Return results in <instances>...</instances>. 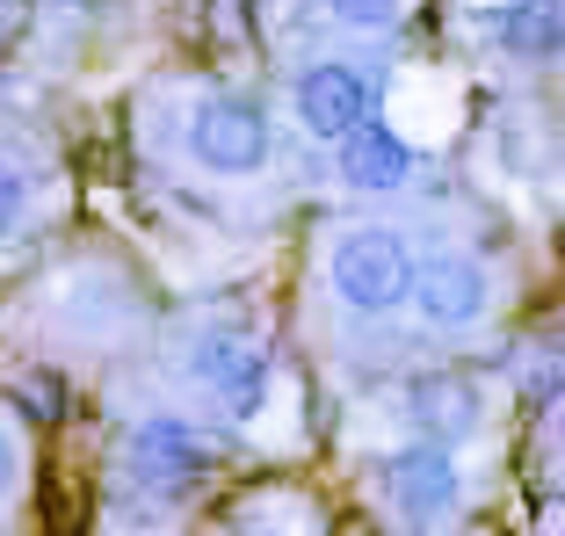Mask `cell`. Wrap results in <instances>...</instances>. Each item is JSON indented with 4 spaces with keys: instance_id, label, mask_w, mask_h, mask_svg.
Instances as JSON below:
<instances>
[{
    "instance_id": "10",
    "label": "cell",
    "mask_w": 565,
    "mask_h": 536,
    "mask_svg": "<svg viewBox=\"0 0 565 536\" xmlns=\"http://www.w3.org/2000/svg\"><path fill=\"white\" fill-rule=\"evenodd\" d=\"M479 30L508 66H565V0H500Z\"/></svg>"
},
{
    "instance_id": "9",
    "label": "cell",
    "mask_w": 565,
    "mask_h": 536,
    "mask_svg": "<svg viewBox=\"0 0 565 536\" xmlns=\"http://www.w3.org/2000/svg\"><path fill=\"white\" fill-rule=\"evenodd\" d=\"M406 420H414L420 442L457 450V442H471L486 428V392L471 377H457V369H428V377L406 385Z\"/></svg>"
},
{
    "instance_id": "12",
    "label": "cell",
    "mask_w": 565,
    "mask_h": 536,
    "mask_svg": "<svg viewBox=\"0 0 565 536\" xmlns=\"http://www.w3.org/2000/svg\"><path fill=\"white\" fill-rule=\"evenodd\" d=\"M22 218H30V174H22L15 160L0 152V247L22 233Z\"/></svg>"
},
{
    "instance_id": "6",
    "label": "cell",
    "mask_w": 565,
    "mask_h": 536,
    "mask_svg": "<svg viewBox=\"0 0 565 536\" xmlns=\"http://www.w3.org/2000/svg\"><path fill=\"white\" fill-rule=\"evenodd\" d=\"M406 304L420 312L428 334H479L500 304V283L471 247H435V254H414V298Z\"/></svg>"
},
{
    "instance_id": "4",
    "label": "cell",
    "mask_w": 565,
    "mask_h": 536,
    "mask_svg": "<svg viewBox=\"0 0 565 536\" xmlns=\"http://www.w3.org/2000/svg\"><path fill=\"white\" fill-rule=\"evenodd\" d=\"M189 160H196L211 182H254V174L276 160V124L254 95H233V87H217L189 109V131H182Z\"/></svg>"
},
{
    "instance_id": "2",
    "label": "cell",
    "mask_w": 565,
    "mask_h": 536,
    "mask_svg": "<svg viewBox=\"0 0 565 536\" xmlns=\"http://www.w3.org/2000/svg\"><path fill=\"white\" fill-rule=\"evenodd\" d=\"M327 290L355 319H392L414 298V239L399 225H349L327 247Z\"/></svg>"
},
{
    "instance_id": "5",
    "label": "cell",
    "mask_w": 565,
    "mask_h": 536,
    "mask_svg": "<svg viewBox=\"0 0 565 536\" xmlns=\"http://www.w3.org/2000/svg\"><path fill=\"white\" fill-rule=\"evenodd\" d=\"M117 457H124V479H131L138 493H152V501H189L217 464L211 436L182 414H146L131 436H124Z\"/></svg>"
},
{
    "instance_id": "3",
    "label": "cell",
    "mask_w": 565,
    "mask_h": 536,
    "mask_svg": "<svg viewBox=\"0 0 565 536\" xmlns=\"http://www.w3.org/2000/svg\"><path fill=\"white\" fill-rule=\"evenodd\" d=\"M370 486H377V507H384L392 529L435 536L443 522H457V507H465V464H457V450L414 436V442H399V450L377 457Z\"/></svg>"
},
{
    "instance_id": "13",
    "label": "cell",
    "mask_w": 565,
    "mask_h": 536,
    "mask_svg": "<svg viewBox=\"0 0 565 536\" xmlns=\"http://www.w3.org/2000/svg\"><path fill=\"white\" fill-rule=\"evenodd\" d=\"M22 471H30V457H22V436H15V420H0V507L22 493Z\"/></svg>"
},
{
    "instance_id": "14",
    "label": "cell",
    "mask_w": 565,
    "mask_h": 536,
    "mask_svg": "<svg viewBox=\"0 0 565 536\" xmlns=\"http://www.w3.org/2000/svg\"><path fill=\"white\" fill-rule=\"evenodd\" d=\"M544 457H551V471L565 479V406L551 414V436H544Z\"/></svg>"
},
{
    "instance_id": "1",
    "label": "cell",
    "mask_w": 565,
    "mask_h": 536,
    "mask_svg": "<svg viewBox=\"0 0 565 536\" xmlns=\"http://www.w3.org/2000/svg\"><path fill=\"white\" fill-rule=\"evenodd\" d=\"M182 377L196 385V399L211 406L217 420H262L268 392H276V355H268V341L254 334L247 319L217 312V319H196L182 341Z\"/></svg>"
},
{
    "instance_id": "8",
    "label": "cell",
    "mask_w": 565,
    "mask_h": 536,
    "mask_svg": "<svg viewBox=\"0 0 565 536\" xmlns=\"http://www.w3.org/2000/svg\"><path fill=\"white\" fill-rule=\"evenodd\" d=\"M333 168H341V189H355V196H399V189H414L420 152L384 117H370L363 131H349L333 146Z\"/></svg>"
},
{
    "instance_id": "7",
    "label": "cell",
    "mask_w": 565,
    "mask_h": 536,
    "mask_svg": "<svg viewBox=\"0 0 565 536\" xmlns=\"http://www.w3.org/2000/svg\"><path fill=\"white\" fill-rule=\"evenodd\" d=\"M290 117L305 138L319 146H341L349 131H363L377 117V81H370L355 58H312V66L290 81Z\"/></svg>"
},
{
    "instance_id": "11",
    "label": "cell",
    "mask_w": 565,
    "mask_h": 536,
    "mask_svg": "<svg viewBox=\"0 0 565 536\" xmlns=\"http://www.w3.org/2000/svg\"><path fill=\"white\" fill-rule=\"evenodd\" d=\"M319 8H327V15L341 22V30H363V36H377V30H399L414 0H319Z\"/></svg>"
}]
</instances>
